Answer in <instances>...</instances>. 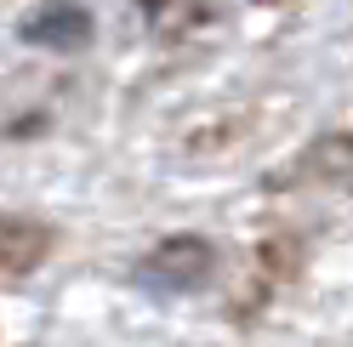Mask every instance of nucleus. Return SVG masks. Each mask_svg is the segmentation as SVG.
<instances>
[{"instance_id": "f257e3e1", "label": "nucleus", "mask_w": 353, "mask_h": 347, "mask_svg": "<svg viewBox=\"0 0 353 347\" xmlns=\"http://www.w3.org/2000/svg\"><path fill=\"white\" fill-rule=\"evenodd\" d=\"M211 268H216V251L205 240H194V233H176V240L154 245L143 256L137 285L143 291H160V296H188V291H200L211 279Z\"/></svg>"}, {"instance_id": "f03ea898", "label": "nucleus", "mask_w": 353, "mask_h": 347, "mask_svg": "<svg viewBox=\"0 0 353 347\" xmlns=\"http://www.w3.org/2000/svg\"><path fill=\"white\" fill-rule=\"evenodd\" d=\"M23 40L29 46H52V52H80L92 40V17L80 6H69V0H52L34 17H23Z\"/></svg>"}, {"instance_id": "7ed1b4c3", "label": "nucleus", "mask_w": 353, "mask_h": 347, "mask_svg": "<svg viewBox=\"0 0 353 347\" xmlns=\"http://www.w3.org/2000/svg\"><path fill=\"white\" fill-rule=\"evenodd\" d=\"M52 251V228L29 222V216H0V279L34 273Z\"/></svg>"}, {"instance_id": "20e7f679", "label": "nucleus", "mask_w": 353, "mask_h": 347, "mask_svg": "<svg viewBox=\"0 0 353 347\" xmlns=\"http://www.w3.org/2000/svg\"><path fill=\"white\" fill-rule=\"evenodd\" d=\"M302 177L353 193V132H330V137H319V143L302 154Z\"/></svg>"}, {"instance_id": "39448f33", "label": "nucleus", "mask_w": 353, "mask_h": 347, "mask_svg": "<svg viewBox=\"0 0 353 347\" xmlns=\"http://www.w3.org/2000/svg\"><path fill=\"white\" fill-rule=\"evenodd\" d=\"M137 6H143V12H160V6H165V0H137Z\"/></svg>"}]
</instances>
